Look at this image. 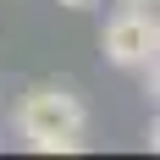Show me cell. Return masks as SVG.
<instances>
[{"instance_id": "cell-3", "label": "cell", "mask_w": 160, "mask_h": 160, "mask_svg": "<svg viewBox=\"0 0 160 160\" xmlns=\"http://www.w3.org/2000/svg\"><path fill=\"white\" fill-rule=\"evenodd\" d=\"M61 6H72V11H83V6H94V0H61Z\"/></svg>"}, {"instance_id": "cell-4", "label": "cell", "mask_w": 160, "mask_h": 160, "mask_svg": "<svg viewBox=\"0 0 160 160\" xmlns=\"http://www.w3.org/2000/svg\"><path fill=\"white\" fill-rule=\"evenodd\" d=\"M127 6H144V0H127Z\"/></svg>"}, {"instance_id": "cell-2", "label": "cell", "mask_w": 160, "mask_h": 160, "mask_svg": "<svg viewBox=\"0 0 160 160\" xmlns=\"http://www.w3.org/2000/svg\"><path fill=\"white\" fill-rule=\"evenodd\" d=\"M155 50H160V28L155 17L127 6V11L111 17V28H105V55L116 66H155Z\"/></svg>"}, {"instance_id": "cell-1", "label": "cell", "mask_w": 160, "mask_h": 160, "mask_svg": "<svg viewBox=\"0 0 160 160\" xmlns=\"http://www.w3.org/2000/svg\"><path fill=\"white\" fill-rule=\"evenodd\" d=\"M83 122H88V111H83V99L66 94V88H33V94L17 105V132H22L33 149H44V155L78 149L83 144Z\"/></svg>"}]
</instances>
